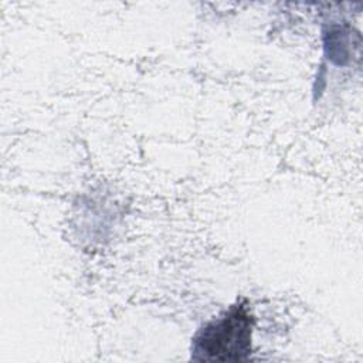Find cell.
<instances>
[{
    "mask_svg": "<svg viewBox=\"0 0 363 363\" xmlns=\"http://www.w3.org/2000/svg\"><path fill=\"white\" fill-rule=\"evenodd\" d=\"M254 319L244 302L206 323L193 337L191 357L199 362H238L251 354Z\"/></svg>",
    "mask_w": 363,
    "mask_h": 363,
    "instance_id": "6da1fadb",
    "label": "cell"
}]
</instances>
